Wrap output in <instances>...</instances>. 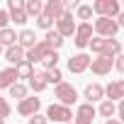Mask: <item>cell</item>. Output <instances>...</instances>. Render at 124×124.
Listing matches in <instances>:
<instances>
[{
  "mask_svg": "<svg viewBox=\"0 0 124 124\" xmlns=\"http://www.w3.org/2000/svg\"><path fill=\"white\" fill-rule=\"evenodd\" d=\"M88 46L93 49V54H97V56H107V58H117V56L122 54V41H119V39H102V37H93Z\"/></svg>",
  "mask_w": 124,
  "mask_h": 124,
  "instance_id": "6da1fadb",
  "label": "cell"
},
{
  "mask_svg": "<svg viewBox=\"0 0 124 124\" xmlns=\"http://www.w3.org/2000/svg\"><path fill=\"white\" fill-rule=\"evenodd\" d=\"M90 8L97 17H107V20H117V15L122 12V5L117 0H95Z\"/></svg>",
  "mask_w": 124,
  "mask_h": 124,
  "instance_id": "7a4b0ae2",
  "label": "cell"
},
{
  "mask_svg": "<svg viewBox=\"0 0 124 124\" xmlns=\"http://www.w3.org/2000/svg\"><path fill=\"white\" fill-rule=\"evenodd\" d=\"M93 32H95L97 37H102V39H114V37H117V32H119V27H117V22H114V20L97 17V20H95V24H93Z\"/></svg>",
  "mask_w": 124,
  "mask_h": 124,
  "instance_id": "3957f363",
  "label": "cell"
},
{
  "mask_svg": "<svg viewBox=\"0 0 124 124\" xmlns=\"http://www.w3.org/2000/svg\"><path fill=\"white\" fill-rule=\"evenodd\" d=\"M46 119L58 122V124H68V122H73V112H71V107H66V105L54 102V105H49V109H46Z\"/></svg>",
  "mask_w": 124,
  "mask_h": 124,
  "instance_id": "277c9868",
  "label": "cell"
},
{
  "mask_svg": "<svg viewBox=\"0 0 124 124\" xmlns=\"http://www.w3.org/2000/svg\"><path fill=\"white\" fill-rule=\"evenodd\" d=\"M54 97H58V105L71 107V105H76L78 93H76V88H73L71 83H58V85H56V90H54Z\"/></svg>",
  "mask_w": 124,
  "mask_h": 124,
  "instance_id": "5b68a950",
  "label": "cell"
},
{
  "mask_svg": "<svg viewBox=\"0 0 124 124\" xmlns=\"http://www.w3.org/2000/svg\"><path fill=\"white\" fill-rule=\"evenodd\" d=\"M90 39H93V24H90V22H80V24H76L73 44H76L78 49H85V46L90 44Z\"/></svg>",
  "mask_w": 124,
  "mask_h": 124,
  "instance_id": "8992f818",
  "label": "cell"
},
{
  "mask_svg": "<svg viewBox=\"0 0 124 124\" xmlns=\"http://www.w3.org/2000/svg\"><path fill=\"white\" fill-rule=\"evenodd\" d=\"M46 54H51V49L44 44V41H37L29 51H24V61H27V63H41V61L46 58Z\"/></svg>",
  "mask_w": 124,
  "mask_h": 124,
  "instance_id": "52a82bcc",
  "label": "cell"
},
{
  "mask_svg": "<svg viewBox=\"0 0 124 124\" xmlns=\"http://www.w3.org/2000/svg\"><path fill=\"white\" fill-rule=\"evenodd\" d=\"M8 15H10V22H15V24H24V22H27L24 0H10V3H8Z\"/></svg>",
  "mask_w": 124,
  "mask_h": 124,
  "instance_id": "ba28073f",
  "label": "cell"
},
{
  "mask_svg": "<svg viewBox=\"0 0 124 124\" xmlns=\"http://www.w3.org/2000/svg\"><path fill=\"white\" fill-rule=\"evenodd\" d=\"M39 107H41V100L39 97H24L20 105H17V114H22V117H34V114H39Z\"/></svg>",
  "mask_w": 124,
  "mask_h": 124,
  "instance_id": "9c48e42d",
  "label": "cell"
},
{
  "mask_svg": "<svg viewBox=\"0 0 124 124\" xmlns=\"http://www.w3.org/2000/svg\"><path fill=\"white\" fill-rule=\"evenodd\" d=\"M90 56L88 54H73L71 58H68V71L71 73H85L88 68H90Z\"/></svg>",
  "mask_w": 124,
  "mask_h": 124,
  "instance_id": "30bf717a",
  "label": "cell"
},
{
  "mask_svg": "<svg viewBox=\"0 0 124 124\" xmlns=\"http://www.w3.org/2000/svg\"><path fill=\"white\" fill-rule=\"evenodd\" d=\"M56 32L61 37H73L76 34V22H73V12H63V17L56 20Z\"/></svg>",
  "mask_w": 124,
  "mask_h": 124,
  "instance_id": "8fae6325",
  "label": "cell"
},
{
  "mask_svg": "<svg viewBox=\"0 0 124 124\" xmlns=\"http://www.w3.org/2000/svg\"><path fill=\"white\" fill-rule=\"evenodd\" d=\"M63 0H49V3H44V17H49L51 22H56V20H61L63 17Z\"/></svg>",
  "mask_w": 124,
  "mask_h": 124,
  "instance_id": "7c38bea8",
  "label": "cell"
},
{
  "mask_svg": "<svg viewBox=\"0 0 124 124\" xmlns=\"http://www.w3.org/2000/svg\"><path fill=\"white\" fill-rule=\"evenodd\" d=\"M112 66H114V58H107V56H97L90 61V68L95 76H107L112 71Z\"/></svg>",
  "mask_w": 124,
  "mask_h": 124,
  "instance_id": "4fadbf2b",
  "label": "cell"
},
{
  "mask_svg": "<svg viewBox=\"0 0 124 124\" xmlns=\"http://www.w3.org/2000/svg\"><path fill=\"white\" fill-rule=\"evenodd\" d=\"M95 107L90 105V102H85V105H80L78 107V112H76V122L73 124H93V119H95Z\"/></svg>",
  "mask_w": 124,
  "mask_h": 124,
  "instance_id": "5bb4252c",
  "label": "cell"
},
{
  "mask_svg": "<svg viewBox=\"0 0 124 124\" xmlns=\"http://www.w3.org/2000/svg\"><path fill=\"white\" fill-rule=\"evenodd\" d=\"M83 97L93 105V102H97V100H102V97H105V88H102L100 83H88V85H85Z\"/></svg>",
  "mask_w": 124,
  "mask_h": 124,
  "instance_id": "9a60e30c",
  "label": "cell"
},
{
  "mask_svg": "<svg viewBox=\"0 0 124 124\" xmlns=\"http://www.w3.org/2000/svg\"><path fill=\"white\" fill-rule=\"evenodd\" d=\"M105 95L109 97V102L124 100V80H112L109 85H105Z\"/></svg>",
  "mask_w": 124,
  "mask_h": 124,
  "instance_id": "2e32d148",
  "label": "cell"
},
{
  "mask_svg": "<svg viewBox=\"0 0 124 124\" xmlns=\"http://www.w3.org/2000/svg\"><path fill=\"white\" fill-rule=\"evenodd\" d=\"M34 44H37V34H34L32 29H22V32L17 34V46H20V49L29 51Z\"/></svg>",
  "mask_w": 124,
  "mask_h": 124,
  "instance_id": "e0dca14e",
  "label": "cell"
},
{
  "mask_svg": "<svg viewBox=\"0 0 124 124\" xmlns=\"http://www.w3.org/2000/svg\"><path fill=\"white\" fill-rule=\"evenodd\" d=\"M3 56H5V61H10L12 66H20L22 61H24V49H20V46L15 44V46H8Z\"/></svg>",
  "mask_w": 124,
  "mask_h": 124,
  "instance_id": "ac0fdd59",
  "label": "cell"
},
{
  "mask_svg": "<svg viewBox=\"0 0 124 124\" xmlns=\"http://www.w3.org/2000/svg\"><path fill=\"white\" fill-rule=\"evenodd\" d=\"M46 85H49V80H46V71H39V73H34V76L29 78V88H32L34 93L46 90Z\"/></svg>",
  "mask_w": 124,
  "mask_h": 124,
  "instance_id": "d6986e66",
  "label": "cell"
},
{
  "mask_svg": "<svg viewBox=\"0 0 124 124\" xmlns=\"http://www.w3.org/2000/svg\"><path fill=\"white\" fill-rule=\"evenodd\" d=\"M44 44H46L51 51H56V49L63 46V37H61L56 29H49V32H46V37H44Z\"/></svg>",
  "mask_w": 124,
  "mask_h": 124,
  "instance_id": "ffe728a7",
  "label": "cell"
},
{
  "mask_svg": "<svg viewBox=\"0 0 124 124\" xmlns=\"http://www.w3.org/2000/svg\"><path fill=\"white\" fill-rule=\"evenodd\" d=\"M24 12L27 17H39L44 12V3L41 0H24Z\"/></svg>",
  "mask_w": 124,
  "mask_h": 124,
  "instance_id": "44dd1931",
  "label": "cell"
},
{
  "mask_svg": "<svg viewBox=\"0 0 124 124\" xmlns=\"http://www.w3.org/2000/svg\"><path fill=\"white\" fill-rule=\"evenodd\" d=\"M15 44H17V34H15V29H10V27L0 29V46L8 49V46H15Z\"/></svg>",
  "mask_w": 124,
  "mask_h": 124,
  "instance_id": "7402d4cb",
  "label": "cell"
},
{
  "mask_svg": "<svg viewBox=\"0 0 124 124\" xmlns=\"http://www.w3.org/2000/svg\"><path fill=\"white\" fill-rule=\"evenodd\" d=\"M17 83V76H15V68H3L0 71V88H10Z\"/></svg>",
  "mask_w": 124,
  "mask_h": 124,
  "instance_id": "603a6c76",
  "label": "cell"
},
{
  "mask_svg": "<svg viewBox=\"0 0 124 124\" xmlns=\"http://www.w3.org/2000/svg\"><path fill=\"white\" fill-rule=\"evenodd\" d=\"M15 76H17V78L29 80V78L34 76V66H32V63H27V61H22L20 66H15Z\"/></svg>",
  "mask_w": 124,
  "mask_h": 124,
  "instance_id": "cb8c5ba5",
  "label": "cell"
},
{
  "mask_svg": "<svg viewBox=\"0 0 124 124\" xmlns=\"http://www.w3.org/2000/svg\"><path fill=\"white\" fill-rule=\"evenodd\" d=\"M97 112H100L105 119H112V117L117 114V105H114V102H109V100H102V102H100V107H97Z\"/></svg>",
  "mask_w": 124,
  "mask_h": 124,
  "instance_id": "d4e9b609",
  "label": "cell"
},
{
  "mask_svg": "<svg viewBox=\"0 0 124 124\" xmlns=\"http://www.w3.org/2000/svg\"><path fill=\"white\" fill-rule=\"evenodd\" d=\"M8 90H10V97H15V100H20V102L27 97V85H22V83H15V85H10Z\"/></svg>",
  "mask_w": 124,
  "mask_h": 124,
  "instance_id": "484cf974",
  "label": "cell"
},
{
  "mask_svg": "<svg viewBox=\"0 0 124 124\" xmlns=\"http://www.w3.org/2000/svg\"><path fill=\"white\" fill-rule=\"evenodd\" d=\"M46 80H49V83H54V85H58V83H63V76H61L58 66H56V68H49V71H46Z\"/></svg>",
  "mask_w": 124,
  "mask_h": 124,
  "instance_id": "4316f807",
  "label": "cell"
},
{
  "mask_svg": "<svg viewBox=\"0 0 124 124\" xmlns=\"http://www.w3.org/2000/svg\"><path fill=\"white\" fill-rule=\"evenodd\" d=\"M41 63H44V71H49V68H56V63H58V54H56V51L46 54V58L41 61Z\"/></svg>",
  "mask_w": 124,
  "mask_h": 124,
  "instance_id": "83f0119b",
  "label": "cell"
},
{
  "mask_svg": "<svg viewBox=\"0 0 124 124\" xmlns=\"http://www.w3.org/2000/svg\"><path fill=\"white\" fill-rule=\"evenodd\" d=\"M76 15H78V20H90V17H93V8H90V5H78Z\"/></svg>",
  "mask_w": 124,
  "mask_h": 124,
  "instance_id": "f1b7e54d",
  "label": "cell"
},
{
  "mask_svg": "<svg viewBox=\"0 0 124 124\" xmlns=\"http://www.w3.org/2000/svg\"><path fill=\"white\" fill-rule=\"evenodd\" d=\"M37 27H39V29H46V32H49V29H54V22H51L49 17L39 15V17H37Z\"/></svg>",
  "mask_w": 124,
  "mask_h": 124,
  "instance_id": "f546056e",
  "label": "cell"
},
{
  "mask_svg": "<svg viewBox=\"0 0 124 124\" xmlns=\"http://www.w3.org/2000/svg\"><path fill=\"white\" fill-rule=\"evenodd\" d=\"M10 112H12L10 102H8L5 97H0V119H5V117H10Z\"/></svg>",
  "mask_w": 124,
  "mask_h": 124,
  "instance_id": "4dcf8cb0",
  "label": "cell"
},
{
  "mask_svg": "<svg viewBox=\"0 0 124 124\" xmlns=\"http://www.w3.org/2000/svg\"><path fill=\"white\" fill-rule=\"evenodd\" d=\"M29 124H49V119H46V114H34V117H29Z\"/></svg>",
  "mask_w": 124,
  "mask_h": 124,
  "instance_id": "1f68e13d",
  "label": "cell"
},
{
  "mask_svg": "<svg viewBox=\"0 0 124 124\" xmlns=\"http://www.w3.org/2000/svg\"><path fill=\"white\" fill-rule=\"evenodd\" d=\"M8 22H10L8 10H0V29H5V27H8Z\"/></svg>",
  "mask_w": 124,
  "mask_h": 124,
  "instance_id": "d6a6232c",
  "label": "cell"
},
{
  "mask_svg": "<svg viewBox=\"0 0 124 124\" xmlns=\"http://www.w3.org/2000/svg\"><path fill=\"white\" fill-rule=\"evenodd\" d=\"M114 68H117L119 73H124V54H119V56L114 58Z\"/></svg>",
  "mask_w": 124,
  "mask_h": 124,
  "instance_id": "836d02e7",
  "label": "cell"
},
{
  "mask_svg": "<svg viewBox=\"0 0 124 124\" xmlns=\"http://www.w3.org/2000/svg\"><path fill=\"white\" fill-rule=\"evenodd\" d=\"M117 114H119V122L124 124V100H119V107H117Z\"/></svg>",
  "mask_w": 124,
  "mask_h": 124,
  "instance_id": "e575fe53",
  "label": "cell"
},
{
  "mask_svg": "<svg viewBox=\"0 0 124 124\" xmlns=\"http://www.w3.org/2000/svg\"><path fill=\"white\" fill-rule=\"evenodd\" d=\"M114 22H117V27H124V12H119V15H117V20H114Z\"/></svg>",
  "mask_w": 124,
  "mask_h": 124,
  "instance_id": "d590c367",
  "label": "cell"
},
{
  "mask_svg": "<svg viewBox=\"0 0 124 124\" xmlns=\"http://www.w3.org/2000/svg\"><path fill=\"white\" fill-rule=\"evenodd\" d=\"M105 124H122V122H119V119H107Z\"/></svg>",
  "mask_w": 124,
  "mask_h": 124,
  "instance_id": "8d00e7d4",
  "label": "cell"
},
{
  "mask_svg": "<svg viewBox=\"0 0 124 124\" xmlns=\"http://www.w3.org/2000/svg\"><path fill=\"white\" fill-rule=\"evenodd\" d=\"M3 54H5V49H3V46H0V56H3Z\"/></svg>",
  "mask_w": 124,
  "mask_h": 124,
  "instance_id": "74e56055",
  "label": "cell"
},
{
  "mask_svg": "<svg viewBox=\"0 0 124 124\" xmlns=\"http://www.w3.org/2000/svg\"><path fill=\"white\" fill-rule=\"evenodd\" d=\"M0 124H5V119H0Z\"/></svg>",
  "mask_w": 124,
  "mask_h": 124,
  "instance_id": "f35d334b",
  "label": "cell"
},
{
  "mask_svg": "<svg viewBox=\"0 0 124 124\" xmlns=\"http://www.w3.org/2000/svg\"><path fill=\"white\" fill-rule=\"evenodd\" d=\"M68 124H73V122H68Z\"/></svg>",
  "mask_w": 124,
  "mask_h": 124,
  "instance_id": "ab89813d",
  "label": "cell"
},
{
  "mask_svg": "<svg viewBox=\"0 0 124 124\" xmlns=\"http://www.w3.org/2000/svg\"><path fill=\"white\" fill-rule=\"evenodd\" d=\"M122 12H124V10H122Z\"/></svg>",
  "mask_w": 124,
  "mask_h": 124,
  "instance_id": "60d3db41",
  "label": "cell"
}]
</instances>
